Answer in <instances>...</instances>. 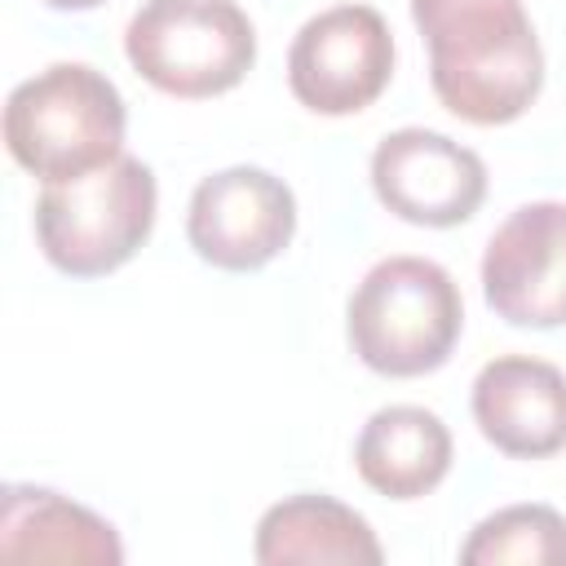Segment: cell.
<instances>
[{
	"mask_svg": "<svg viewBox=\"0 0 566 566\" xmlns=\"http://www.w3.org/2000/svg\"><path fill=\"white\" fill-rule=\"evenodd\" d=\"M438 102L482 128L517 119L544 88V49L522 0H411Z\"/></svg>",
	"mask_w": 566,
	"mask_h": 566,
	"instance_id": "6da1fadb",
	"label": "cell"
},
{
	"mask_svg": "<svg viewBox=\"0 0 566 566\" xmlns=\"http://www.w3.org/2000/svg\"><path fill=\"white\" fill-rule=\"evenodd\" d=\"M124 124L119 88L84 62H53L4 102V146L44 186L115 164L124 155Z\"/></svg>",
	"mask_w": 566,
	"mask_h": 566,
	"instance_id": "7a4b0ae2",
	"label": "cell"
},
{
	"mask_svg": "<svg viewBox=\"0 0 566 566\" xmlns=\"http://www.w3.org/2000/svg\"><path fill=\"white\" fill-rule=\"evenodd\" d=\"M464 327L455 279L424 256H389L349 296V345L380 376L438 371Z\"/></svg>",
	"mask_w": 566,
	"mask_h": 566,
	"instance_id": "3957f363",
	"label": "cell"
},
{
	"mask_svg": "<svg viewBox=\"0 0 566 566\" xmlns=\"http://www.w3.org/2000/svg\"><path fill=\"white\" fill-rule=\"evenodd\" d=\"M155 203V172L142 159L119 155L88 177L49 181L35 199V239L62 274L102 279L133 261V252L150 239Z\"/></svg>",
	"mask_w": 566,
	"mask_h": 566,
	"instance_id": "277c9868",
	"label": "cell"
},
{
	"mask_svg": "<svg viewBox=\"0 0 566 566\" xmlns=\"http://www.w3.org/2000/svg\"><path fill=\"white\" fill-rule=\"evenodd\" d=\"M124 53L159 93L199 102L252 71L256 31L234 0H146L124 31Z\"/></svg>",
	"mask_w": 566,
	"mask_h": 566,
	"instance_id": "5b68a950",
	"label": "cell"
},
{
	"mask_svg": "<svg viewBox=\"0 0 566 566\" xmlns=\"http://www.w3.org/2000/svg\"><path fill=\"white\" fill-rule=\"evenodd\" d=\"M394 75V35L371 4L310 18L287 49V88L314 115H358Z\"/></svg>",
	"mask_w": 566,
	"mask_h": 566,
	"instance_id": "8992f818",
	"label": "cell"
},
{
	"mask_svg": "<svg viewBox=\"0 0 566 566\" xmlns=\"http://www.w3.org/2000/svg\"><path fill=\"white\" fill-rule=\"evenodd\" d=\"M190 248L230 274L270 265L296 234V199L265 168H226L195 186L186 212Z\"/></svg>",
	"mask_w": 566,
	"mask_h": 566,
	"instance_id": "52a82bcc",
	"label": "cell"
},
{
	"mask_svg": "<svg viewBox=\"0 0 566 566\" xmlns=\"http://www.w3.org/2000/svg\"><path fill=\"white\" fill-rule=\"evenodd\" d=\"M486 305L513 327L566 323V203L539 199L509 212L482 256Z\"/></svg>",
	"mask_w": 566,
	"mask_h": 566,
	"instance_id": "ba28073f",
	"label": "cell"
},
{
	"mask_svg": "<svg viewBox=\"0 0 566 566\" xmlns=\"http://www.w3.org/2000/svg\"><path fill=\"white\" fill-rule=\"evenodd\" d=\"M371 186L394 217L447 230L482 208L486 164L433 128H398L371 150Z\"/></svg>",
	"mask_w": 566,
	"mask_h": 566,
	"instance_id": "9c48e42d",
	"label": "cell"
},
{
	"mask_svg": "<svg viewBox=\"0 0 566 566\" xmlns=\"http://www.w3.org/2000/svg\"><path fill=\"white\" fill-rule=\"evenodd\" d=\"M473 420L504 455H557L566 447V371L531 354L491 358L473 380Z\"/></svg>",
	"mask_w": 566,
	"mask_h": 566,
	"instance_id": "30bf717a",
	"label": "cell"
},
{
	"mask_svg": "<svg viewBox=\"0 0 566 566\" xmlns=\"http://www.w3.org/2000/svg\"><path fill=\"white\" fill-rule=\"evenodd\" d=\"M0 557L9 562H124V544L106 517L49 491V486H4L0 500Z\"/></svg>",
	"mask_w": 566,
	"mask_h": 566,
	"instance_id": "8fae6325",
	"label": "cell"
},
{
	"mask_svg": "<svg viewBox=\"0 0 566 566\" xmlns=\"http://www.w3.org/2000/svg\"><path fill=\"white\" fill-rule=\"evenodd\" d=\"M261 566H380L385 548L376 531L367 526L363 513L332 495H287L270 504L256 522V544H252Z\"/></svg>",
	"mask_w": 566,
	"mask_h": 566,
	"instance_id": "7c38bea8",
	"label": "cell"
},
{
	"mask_svg": "<svg viewBox=\"0 0 566 566\" xmlns=\"http://www.w3.org/2000/svg\"><path fill=\"white\" fill-rule=\"evenodd\" d=\"M354 464L371 491L420 500L451 469V433L429 407H380L354 442Z\"/></svg>",
	"mask_w": 566,
	"mask_h": 566,
	"instance_id": "4fadbf2b",
	"label": "cell"
},
{
	"mask_svg": "<svg viewBox=\"0 0 566 566\" xmlns=\"http://www.w3.org/2000/svg\"><path fill=\"white\" fill-rule=\"evenodd\" d=\"M464 566H566V517L548 504H509L473 526Z\"/></svg>",
	"mask_w": 566,
	"mask_h": 566,
	"instance_id": "5bb4252c",
	"label": "cell"
},
{
	"mask_svg": "<svg viewBox=\"0 0 566 566\" xmlns=\"http://www.w3.org/2000/svg\"><path fill=\"white\" fill-rule=\"evenodd\" d=\"M49 9H71V13H84V9H97L102 0H44Z\"/></svg>",
	"mask_w": 566,
	"mask_h": 566,
	"instance_id": "9a60e30c",
	"label": "cell"
}]
</instances>
